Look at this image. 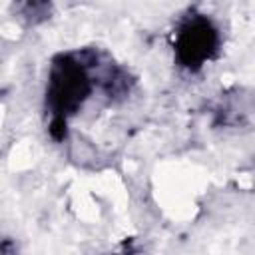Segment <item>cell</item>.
I'll use <instances>...</instances> for the list:
<instances>
[{"label": "cell", "instance_id": "cell-1", "mask_svg": "<svg viewBox=\"0 0 255 255\" xmlns=\"http://www.w3.org/2000/svg\"><path fill=\"white\" fill-rule=\"evenodd\" d=\"M213 46V32L205 22L191 24L183 34L179 36V52L181 58L191 66V62H201L209 56V50Z\"/></svg>", "mask_w": 255, "mask_h": 255}]
</instances>
